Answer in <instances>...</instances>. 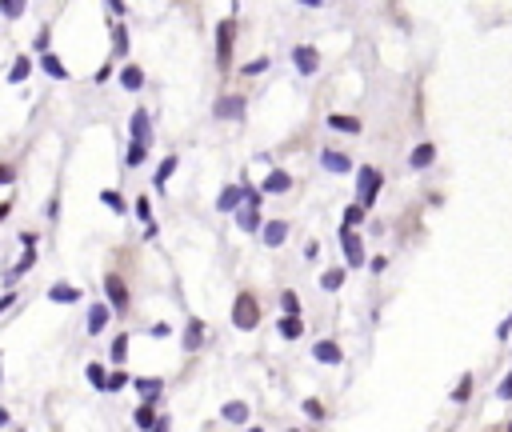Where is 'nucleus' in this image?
I'll list each match as a JSON object with an SVG mask.
<instances>
[{
    "label": "nucleus",
    "mask_w": 512,
    "mask_h": 432,
    "mask_svg": "<svg viewBox=\"0 0 512 432\" xmlns=\"http://www.w3.org/2000/svg\"><path fill=\"white\" fill-rule=\"evenodd\" d=\"M233 324L240 332H253L256 324H260V300L253 293H236L233 300Z\"/></svg>",
    "instance_id": "nucleus-1"
},
{
    "label": "nucleus",
    "mask_w": 512,
    "mask_h": 432,
    "mask_svg": "<svg viewBox=\"0 0 512 432\" xmlns=\"http://www.w3.org/2000/svg\"><path fill=\"white\" fill-rule=\"evenodd\" d=\"M104 300H108V308L124 317L128 312V304H132V293H128V284H124V276L120 273H108L104 276Z\"/></svg>",
    "instance_id": "nucleus-2"
},
{
    "label": "nucleus",
    "mask_w": 512,
    "mask_h": 432,
    "mask_svg": "<svg viewBox=\"0 0 512 432\" xmlns=\"http://www.w3.org/2000/svg\"><path fill=\"white\" fill-rule=\"evenodd\" d=\"M380 184H384V177L376 172L373 164H360V168H356V196H360V205H364V208L380 196Z\"/></svg>",
    "instance_id": "nucleus-3"
},
{
    "label": "nucleus",
    "mask_w": 512,
    "mask_h": 432,
    "mask_svg": "<svg viewBox=\"0 0 512 432\" xmlns=\"http://www.w3.org/2000/svg\"><path fill=\"white\" fill-rule=\"evenodd\" d=\"M233 41H236V24L220 21L216 24V69H229V65H233Z\"/></svg>",
    "instance_id": "nucleus-4"
},
{
    "label": "nucleus",
    "mask_w": 512,
    "mask_h": 432,
    "mask_svg": "<svg viewBox=\"0 0 512 432\" xmlns=\"http://www.w3.org/2000/svg\"><path fill=\"white\" fill-rule=\"evenodd\" d=\"M340 252H345V264L349 269H360L369 256H364V240L352 232V228H340Z\"/></svg>",
    "instance_id": "nucleus-5"
},
{
    "label": "nucleus",
    "mask_w": 512,
    "mask_h": 432,
    "mask_svg": "<svg viewBox=\"0 0 512 432\" xmlns=\"http://www.w3.org/2000/svg\"><path fill=\"white\" fill-rule=\"evenodd\" d=\"M292 65H296L301 76H316V72H321V52L312 45H296L292 48Z\"/></svg>",
    "instance_id": "nucleus-6"
},
{
    "label": "nucleus",
    "mask_w": 512,
    "mask_h": 432,
    "mask_svg": "<svg viewBox=\"0 0 512 432\" xmlns=\"http://www.w3.org/2000/svg\"><path fill=\"white\" fill-rule=\"evenodd\" d=\"M321 168L332 177H345V172H352V157L340 148H321Z\"/></svg>",
    "instance_id": "nucleus-7"
},
{
    "label": "nucleus",
    "mask_w": 512,
    "mask_h": 432,
    "mask_svg": "<svg viewBox=\"0 0 512 432\" xmlns=\"http://www.w3.org/2000/svg\"><path fill=\"white\" fill-rule=\"evenodd\" d=\"M244 96H220L216 104H212V116L216 120H244Z\"/></svg>",
    "instance_id": "nucleus-8"
},
{
    "label": "nucleus",
    "mask_w": 512,
    "mask_h": 432,
    "mask_svg": "<svg viewBox=\"0 0 512 432\" xmlns=\"http://www.w3.org/2000/svg\"><path fill=\"white\" fill-rule=\"evenodd\" d=\"M36 65H40V72H45L48 80H69V76H72V72H69V65H65V60H60V56H56L52 48L36 56Z\"/></svg>",
    "instance_id": "nucleus-9"
},
{
    "label": "nucleus",
    "mask_w": 512,
    "mask_h": 432,
    "mask_svg": "<svg viewBox=\"0 0 512 432\" xmlns=\"http://www.w3.org/2000/svg\"><path fill=\"white\" fill-rule=\"evenodd\" d=\"M117 317L113 308H108V300H100V304H93L89 308V320H84V328H89V337H100L104 328H108V320Z\"/></svg>",
    "instance_id": "nucleus-10"
},
{
    "label": "nucleus",
    "mask_w": 512,
    "mask_h": 432,
    "mask_svg": "<svg viewBox=\"0 0 512 432\" xmlns=\"http://www.w3.org/2000/svg\"><path fill=\"white\" fill-rule=\"evenodd\" d=\"M128 137L132 140H144V144H152V116L137 109V113L128 116Z\"/></svg>",
    "instance_id": "nucleus-11"
},
{
    "label": "nucleus",
    "mask_w": 512,
    "mask_h": 432,
    "mask_svg": "<svg viewBox=\"0 0 512 432\" xmlns=\"http://www.w3.org/2000/svg\"><path fill=\"white\" fill-rule=\"evenodd\" d=\"M236 228H240V232H256V228H264L260 205H240V208H236Z\"/></svg>",
    "instance_id": "nucleus-12"
},
{
    "label": "nucleus",
    "mask_w": 512,
    "mask_h": 432,
    "mask_svg": "<svg viewBox=\"0 0 512 432\" xmlns=\"http://www.w3.org/2000/svg\"><path fill=\"white\" fill-rule=\"evenodd\" d=\"M260 240H264V249H280L288 240V220H268L260 228Z\"/></svg>",
    "instance_id": "nucleus-13"
},
{
    "label": "nucleus",
    "mask_w": 512,
    "mask_h": 432,
    "mask_svg": "<svg viewBox=\"0 0 512 432\" xmlns=\"http://www.w3.org/2000/svg\"><path fill=\"white\" fill-rule=\"evenodd\" d=\"M120 89L124 92H140L144 89V69H140V65H128V60H124V65H120Z\"/></svg>",
    "instance_id": "nucleus-14"
},
{
    "label": "nucleus",
    "mask_w": 512,
    "mask_h": 432,
    "mask_svg": "<svg viewBox=\"0 0 512 432\" xmlns=\"http://www.w3.org/2000/svg\"><path fill=\"white\" fill-rule=\"evenodd\" d=\"M132 420H137V429L152 432V424L161 420V416H156V396H144V400H140V409L132 412Z\"/></svg>",
    "instance_id": "nucleus-15"
},
{
    "label": "nucleus",
    "mask_w": 512,
    "mask_h": 432,
    "mask_svg": "<svg viewBox=\"0 0 512 432\" xmlns=\"http://www.w3.org/2000/svg\"><path fill=\"white\" fill-rule=\"evenodd\" d=\"M432 160H437V144H428V140H424V144H417V148H412L408 168H412V172H424V168H432Z\"/></svg>",
    "instance_id": "nucleus-16"
},
{
    "label": "nucleus",
    "mask_w": 512,
    "mask_h": 432,
    "mask_svg": "<svg viewBox=\"0 0 512 432\" xmlns=\"http://www.w3.org/2000/svg\"><path fill=\"white\" fill-rule=\"evenodd\" d=\"M292 188V177L284 172V168H272L268 177H264V184H260V192H268V196H280V192H288Z\"/></svg>",
    "instance_id": "nucleus-17"
},
{
    "label": "nucleus",
    "mask_w": 512,
    "mask_h": 432,
    "mask_svg": "<svg viewBox=\"0 0 512 432\" xmlns=\"http://www.w3.org/2000/svg\"><path fill=\"white\" fill-rule=\"evenodd\" d=\"M108 32H113V60H128V24L113 21Z\"/></svg>",
    "instance_id": "nucleus-18"
},
{
    "label": "nucleus",
    "mask_w": 512,
    "mask_h": 432,
    "mask_svg": "<svg viewBox=\"0 0 512 432\" xmlns=\"http://www.w3.org/2000/svg\"><path fill=\"white\" fill-rule=\"evenodd\" d=\"M240 205H244L240 184H224V188H220V196H216V212H236Z\"/></svg>",
    "instance_id": "nucleus-19"
},
{
    "label": "nucleus",
    "mask_w": 512,
    "mask_h": 432,
    "mask_svg": "<svg viewBox=\"0 0 512 432\" xmlns=\"http://www.w3.org/2000/svg\"><path fill=\"white\" fill-rule=\"evenodd\" d=\"M312 361L340 364V361H345V352H340V344H336V341H321V344H312Z\"/></svg>",
    "instance_id": "nucleus-20"
},
{
    "label": "nucleus",
    "mask_w": 512,
    "mask_h": 432,
    "mask_svg": "<svg viewBox=\"0 0 512 432\" xmlns=\"http://www.w3.org/2000/svg\"><path fill=\"white\" fill-rule=\"evenodd\" d=\"M176 168H181V157H176V152H168V157L156 164V172H152V184H156V188L164 192V184L172 181V172H176Z\"/></svg>",
    "instance_id": "nucleus-21"
},
{
    "label": "nucleus",
    "mask_w": 512,
    "mask_h": 432,
    "mask_svg": "<svg viewBox=\"0 0 512 432\" xmlns=\"http://www.w3.org/2000/svg\"><path fill=\"white\" fill-rule=\"evenodd\" d=\"M80 288H76V284H52V288H48V300H52V304H80Z\"/></svg>",
    "instance_id": "nucleus-22"
},
{
    "label": "nucleus",
    "mask_w": 512,
    "mask_h": 432,
    "mask_svg": "<svg viewBox=\"0 0 512 432\" xmlns=\"http://www.w3.org/2000/svg\"><path fill=\"white\" fill-rule=\"evenodd\" d=\"M32 264H36V249H24V256L12 264V269H8V273H4V284H16V280H21V276L28 273Z\"/></svg>",
    "instance_id": "nucleus-23"
},
{
    "label": "nucleus",
    "mask_w": 512,
    "mask_h": 432,
    "mask_svg": "<svg viewBox=\"0 0 512 432\" xmlns=\"http://www.w3.org/2000/svg\"><path fill=\"white\" fill-rule=\"evenodd\" d=\"M328 128H332V133H352V137H356L364 124H360L356 116H349V113H332L328 116Z\"/></svg>",
    "instance_id": "nucleus-24"
},
{
    "label": "nucleus",
    "mask_w": 512,
    "mask_h": 432,
    "mask_svg": "<svg viewBox=\"0 0 512 432\" xmlns=\"http://www.w3.org/2000/svg\"><path fill=\"white\" fill-rule=\"evenodd\" d=\"M28 76H32V56H16L8 65V84H24Z\"/></svg>",
    "instance_id": "nucleus-25"
},
{
    "label": "nucleus",
    "mask_w": 512,
    "mask_h": 432,
    "mask_svg": "<svg viewBox=\"0 0 512 432\" xmlns=\"http://www.w3.org/2000/svg\"><path fill=\"white\" fill-rule=\"evenodd\" d=\"M205 344V320H188L185 324V348L188 352H196Z\"/></svg>",
    "instance_id": "nucleus-26"
},
{
    "label": "nucleus",
    "mask_w": 512,
    "mask_h": 432,
    "mask_svg": "<svg viewBox=\"0 0 512 432\" xmlns=\"http://www.w3.org/2000/svg\"><path fill=\"white\" fill-rule=\"evenodd\" d=\"M148 160V144L144 140H128V152H124V168H140Z\"/></svg>",
    "instance_id": "nucleus-27"
},
{
    "label": "nucleus",
    "mask_w": 512,
    "mask_h": 432,
    "mask_svg": "<svg viewBox=\"0 0 512 432\" xmlns=\"http://www.w3.org/2000/svg\"><path fill=\"white\" fill-rule=\"evenodd\" d=\"M132 388H137L140 396H161L164 380H161V376H132Z\"/></svg>",
    "instance_id": "nucleus-28"
},
{
    "label": "nucleus",
    "mask_w": 512,
    "mask_h": 432,
    "mask_svg": "<svg viewBox=\"0 0 512 432\" xmlns=\"http://www.w3.org/2000/svg\"><path fill=\"white\" fill-rule=\"evenodd\" d=\"M280 337H284V341H301L304 337V320L301 317H280Z\"/></svg>",
    "instance_id": "nucleus-29"
},
{
    "label": "nucleus",
    "mask_w": 512,
    "mask_h": 432,
    "mask_svg": "<svg viewBox=\"0 0 512 432\" xmlns=\"http://www.w3.org/2000/svg\"><path fill=\"white\" fill-rule=\"evenodd\" d=\"M84 376H89V385L96 388V392H108V368H104V364H89V368H84Z\"/></svg>",
    "instance_id": "nucleus-30"
},
{
    "label": "nucleus",
    "mask_w": 512,
    "mask_h": 432,
    "mask_svg": "<svg viewBox=\"0 0 512 432\" xmlns=\"http://www.w3.org/2000/svg\"><path fill=\"white\" fill-rule=\"evenodd\" d=\"M220 416L233 420V424H244V420H248V405H244V400H229V405L220 409Z\"/></svg>",
    "instance_id": "nucleus-31"
},
{
    "label": "nucleus",
    "mask_w": 512,
    "mask_h": 432,
    "mask_svg": "<svg viewBox=\"0 0 512 432\" xmlns=\"http://www.w3.org/2000/svg\"><path fill=\"white\" fill-rule=\"evenodd\" d=\"M28 12V0H0V16L4 21H21Z\"/></svg>",
    "instance_id": "nucleus-32"
},
{
    "label": "nucleus",
    "mask_w": 512,
    "mask_h": 432,
    "mask_svg": "<svg viewBox=\"0 0 512 432\" xmlns=\"http://www.w3.org/2000/svg\"><path fill=\"white\" fill-rule=\"evenodd\" d=\"M100 205H108L113 212H117V216H128V205H124V196H120V192H113V188H104V192H100Z\"/></svg>",
    "instance_id": "nucleus-33"
},
{
    "label": "nucleus",
    "mask_w": 512,
    "mask_h": 432,
    "mask_svg": "<svg viewBox=\"0 0 512 432\" xmlns=\"http://www.w3.org/2000/svg\"><path fill=\"white\" fill-rule=\"evenodd\" d=\"M48 48H52V24H40L36 36H32V52L40 56V52H48Z\"/></svg>",
    "instance_id": "nucleus-34"
},
{
    "label": "nucleus",
    "mask_w": 512,
    "mask_h": 432,
    "mask_svg": "<svg viewBox=\"0 0 512 432\" xmlns=\"http://www.w3.org/2000/svg\"><path fill=\"white\" fill-rule=\"evenodd\" d=\"M280 308H284V317H301V296L292 293V288H284L280 293Z\"/></svg>",
    "instance_id": "nucleus-35"
},
{
    "label": "nucleus",
    "mask_w": 512,
    "mask_h": 432,
    "mask_svg": "<svg viewBox=\"0 0 512 432\" xmlns=\"http://www.w3.org/2000/svg\"><path fill=\"white\" fill-rule=\"evenodd\" d=\"M340 284H345V269H328V273L321 276V288H325V293H336Z\"/></svg>",
    "instance_id": "nucleus-36"
},
{
    "label": "nucleus",
    "mask_w": 512,
    "mask_h": 432,
    "mask_svg": "<svg viewBox=\"0 0 512 432\" xmlns=\"http://www.w3.org/2000/svg\"><path fill=\"white\" fill-rule=\"evenodd\" d=\"M124 356H128V332H120V337H113V364H124Z\"/></svg>",
    "instance_id": "nucleus-37"
},
{
    "label": "nucleus",
    "mask_w": 512,
    "mask_h": 432,
    "mask_svg": "<svg viewBox=\"0 0 512 432\" xmlns=\"http://www.w3.org/2000/svg\"><path fill=\"white\" fill-rule=\"evenodd\" d=\"M132 212H137V220H140V225H152V201H148V196H137Z\"/></svg>",
    "instance_id": "nucleus-38"
},
{
    "label": "nucleus",
    "mask_w": 512,
    "mask_h": 432,
    "mask_svg": "<svg viewBox=\"0 0 512 432\" xmlns=\"http://www.w3.org/2000/svg\"><path fill=\"white\" fill-rule=\"evenodd\" d=\"M364 225V205H349L345 208V228H360Z\"/></svg>",
    "instance_id": "nucleus-39"
},
{
    "label": "nucleus",
    "mask_w": 512,
    "mask_h": 432,
    "mask_svg": "<svg viewBox=\"0 0 512 432\" xmlns=\"http://www.w3.org/2000/svg\"><path fill=\"white\" fill-rule=\"evenodd\" d=\"M124 385H132V376H128L124 368H113V372H108V392H120Z\"/></svg>",
    "instance_id": "nucleus-40"
},
{
    "label": "nucleus",
    "mask_w": 512,
    "mask_h": 432,
    "mask_svg": "<svg viewBox=\"0 0 512 432\" xmlns=\"http://www.w3.org/2000/svg\"><path fill=\"white\" fill-rule=\"evenodd\" d=\"M301 409L308 412V416H312V420H325V416H328V409H325V405H321V400H316V396H308V400H304Z\"/></svg>",
    "instance_id": "nucleus-41"
},
{
    "label": "nucleus",
    "mask_w": 512,
    "mask_h": 432,
    "mask_svg": "<svg viewBox=\"0 0 512 432\" xmlns=\"http://www.w3.org/2000/svg\"><path fill=\"white\" fill-rule=\"evenodd\" d=\"M468 396H472V376L465 372V376H461V385H456V392H452V400H456V405H465Z\"/></svg>",
    "instance_id": "nucleus-42"
},
{
    "label": "nucleus",
    "mask_w": 512,
    "mask_h": 432,
    "mask_svg": "<svg viewBox=\"0 0 512 432\" xmlns=\"http://www.w3.org/2000/svg\"><path fill=\"white\" fill-rule=\"evenodd\" d=\"M8 184H16V164L0 160V188H8Z\"/></svg>",
    "instance_id": "nucleus-43"
},
{
    "label": "nucleus",
    "mask_w": 512,
    "mask_h": 432,
    "mask_svg": "<svg viewBox=\"0 0 512 432\" xmlns=\"http://www.w3.org/2000/svg\"><path fill=\"white\" fill-rule=\"evenodd\" d=\"M16 304H21V296H16V293H4V296H0V317H4V312H12Z\"/></svg>",
    "instance_id": "nucleus-44"
},
{
    "label": "nucleus",
    "mask_w": 512,
    "mask_h": 432,
    "mask_svg": "<svg viewBox=\"0 0 512 432\" xmlns=\"http://www.w3.org/2000/svg\"><path fill=\"white\" fill-rule=\"evenodd\" d=\"M244 72H248V76H260V72H268V56H260V60H248V65H244Z\"/></svg>",
    "instance_id": "nucleus-45"
},
{
    "label": "nucleus",
    "mask_w": 512,
    "mask_h": 432,
    "mask_svg": "<svg viewBox=\"0 0 512 432\" xmlns=\"http://www.w3.org/2000/svg\"><path fill=\"white\" fill-rule=\"evenodd\" d=\"M45 216H48V220H56V216H60V196H48V205H45Z\"/></svg>",
    "instance_id": "nucleus-46"
},
{
    "label": "nucleus",
    "mask_w": 512,
    "mask_h": 432,
    "mask_svg": "<svg viewBox=\"0 0 512 432\" xmlns=\"http://www.w3.org/2000/svg\"><path fill=\"white\" fill-rule=\"evenodd\" d=\"M496 396H500V400H512V372L504 376V380H500V388H496Z\"/></svg>",
    "instance_id": "nucleus-47"
},
{
    "label": "nucleus",
    "mask_w": 512,
    "mask_h": 432,
    "mask_svg": "<svg viewBox=\"0 0 512 432\" xmlns=\"http://www.w3.org/2000/svg\"><path fill=\"white\" fill-rule=\"evenodd\" d=\"M108 4V12H117V16H128V4L124 0H104Z\"/></svg>",
    "instance_id": "nucleus-48"
},
{
    "label": "nucleus",
    "mask_w": 512,
    "mask_h": 432,
    "mask_svg": "<svg viewBox=\"0 0 512 432\" xmlns=\"http://www.w3.org/2000/svg\"><path fill=\"white\" fill-rule=\"evenodd\" d=\"M108 76H113V60H108V65H100V69H96V84H104V80H108Z\"/></svg>",
    "instance_id": "nucleus-49"
},
{
    "label": "nucleus",
    "mask_w": 512,
    "mask_h": 432,
    "mask_svg": "<svg viewBox=\"0 0 512 432\" xmlns=\"http://www.w3.org/2000/svg\"><path fill=\"white\" fill-rule=\"evenodd\" d=\"M369 269H373V276H380L384 269H388V260H384V256H373V260H369Z\"/></svg>",
    "instance_id": "nucleus-50"
},
{
    "label": "nucleus",
    "mask_w": 512,
    "mask_h": 432,
    "mask_svg": "<svg viewBox=\"0 0 512 432\" xmlns=\"http://www.w3.org/2000/svg\"><path fill=\"white\" fill-rule=\"evenodd\" d=\"M36 240H40V236H36L32 228H28V232H21V245H24V249H36Z\"/></svg>",
    "instance_id": "nucleus-51"
},
{
    "label": "nucleus",
    "mask_w": 512,
    "mask_h": 432,
    "mask_svg": "<svg viewBox=\"0 0 512 432\" xmlns=\"http://www.w3.org/2000/svg\"><path fill=\"white\" fill-rule=\"evenodd\" d=\"M148 332H152V337H161V341H164V337H168V332H172V328H168V324H164V320H161V324H152V328H148Z\"/></svg>",
    "instance_id": "nucleus-52"
},
{
    "label": "nucleus",
    "mask_w": 512,
    "mask_h": 432,
    "mask_svg": "<svg viewBox=\"0 0 512 432\" xmlns=\"http://www.w3.org/2000/svg\"><path fill=\"white\" fill-rule=\"evenodd\" d=\"M8 212H12V201H0V225L8 220Z\"/></svg>",
    "instance_id": "nucleus-53"
},
{
    "label": "nucleus",
    "mask_w": 512,
    "mask_h": 432,
    "mask_svg": "<svg viewBox=\"0 0 512 432\" xmlns=\"http://www.w3.org/2000/svg\"><path fill=\"white\" fill-rule=\"evenodd\" d=\"M152 432H168V416H161V420L152 424Z\"/></svg>",
    "instance_id": "nucleus-54"
},
{
    "label": "nucleus",
    "mask_w": 512,
    "mask_h": 432,
    "mask_svg": "<svg viewBox=\"0 0 512 432\" xmlns=\"http://www.w3.org/2000/svg\"><path fill=\"white\" fill-rule=\"evenodd\" d=\"M296 4H304V8H321L325 0H296Z\"/></svg>",
    "instance_id": "nucleus-55"
},
{
    "label": "nucleus",
    "mask_w": 512,
    "mask_h": 432,
    "mask_svg": "<svg viewBox=\"0 0 512 432\" xmlns=\"http://www.w3.org/2000/svg\"><path fill=\"white\" fill-rule=\"evenodd\" d=\"M8 420H12V412H8V409H0V429H4Z\"/></svg>",
    "instance_id": "nucleus-56"
},
{
    "label": "nucleus",
    "mask_w": 512,
    "mask_h": 432,
    "mask_svg": "<svg viewBox=\"0 0 512 432\" xmlns=\"http://www.w3.org/2000/svg\"><path fill=\"white\" fill-rule=\"evenodd\" d=\"M0 380H4V352H0Z\"/></svg>",
    "instance_id": "nucleus-57"
},
{
    "label": "nucleus",
    "mask_w": 512,
    "mask_h": 432,
    "mask_svg": "<svg viewBox=\"0 0 512 432\" xmlns=\"http://www.w3.org/2000/svg\"><path fill=\"white\" fill-rule=\"evenodd\" d=\"M244 432H264V429H244Z\"/></svg>",
    "instance_id": "nucleus-58"
},
{
    "label": "nucleus",
    "mask_w": 512,
    "mask_h": 432,
    "mask_svg": "<svg viewBox=\"0 0 512 432\" xmlns=\"http://www.w3.org/2000/svg\"><path fill=\"white\" fill-rule=\"evenodd\" d=\"M509 432H512V420H509Z\"/></svg>",
    "instance_id": "nucleus-59"
},
{
    "label": "nucleus",
    "mask_w": 512,
    "mask_h": 432,
    "mask_svg": "<svg viewBox=\"0 0 512 432\" xmlns=\"http://www.w3.org/2000/svg\"><path fill=\"white\" fill-rule=\"evenodd\" d=\"M16 432H24V429H16Z\"/></svg>",
    "instance_id": "nucleus-60"
},
{
    "label": "nucleus",
    "mask_w": 512,
    "mask_h": 432,
    "mask_svg": "<svg viewBox=\"0 0 512 432\" xmlns=\"http://www.w3.org/2000/svg\"><path fill=\"white\" fill-rule=\"evenodd\" d=\"M292 432H296V429H292Z\"/></svg>",
    "instance_id": "nucleus-61"
}]
</instances>
